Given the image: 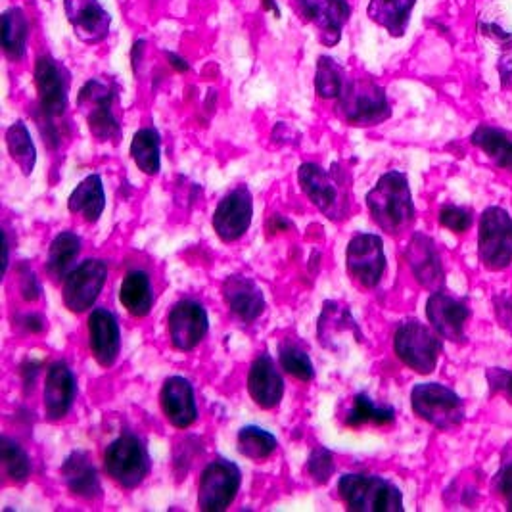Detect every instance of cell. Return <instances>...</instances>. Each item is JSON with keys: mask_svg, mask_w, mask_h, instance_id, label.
Here are the masks:
<instances>
[{"mask_svg": "<svg viewBox=\"0 0 512 512\" xmlns=\"http://www.w3.org/2000/svg\"><path fill=\"white\" fill-rule=\"evenodd\" d=\"M298 181L303 194L311 200L313 206L325 213L330 219H338L346 213V194L340 183L317 163H303L298 171Z\"/></svg>", "mask_w": 512, "mask_h": 512, "instance_id": "obj_10", "label": "cell"}, {"mask_svg": "<svg viewBox=\"0 0 512 512\" xmlns=\"http://www.w3.org/2000/svg\"><path fill=\"white\" fill-rule=\"evenodd\" d=\"M346 73L344 68L328 58V56H321L317 62V73H315V91L321 98H338L344 87H346Z\"/></svg>", "mask_w": 512, "mask_h": 512, "instance_id": "obj_36", "label": "cell"}, {"mask_svg": "<svg viewBox=\"0 0 512 512\" xmlns=\"http://www.w3.org/2000/svg\"><path fill=\"white\" fill-rule=\"evenodd\" d=\"M35 83L39 91V102L45 116H62L68 108V75L66 70L52 58L41 56L35 66Z\"/></svg>", "mask_w": 512, "mask_h": 512, "instance_id": "obj_16", "label": "cell"}, {"mask_svg": "<svg viewBox=\"0 0 512 512\" xmlns=\"http://www.w3.org/2000/svg\"><path fill=\"white\" fill-rule=\"evenodd\" d=\"M106 208V192L100 175H89L83 179L68 200V210L83 215L85 221L96 223Z\"/></svg>", "mask_w": 512, "mask_h": 512, "instance_id": "obj_27", "label": "cell"}, {"mask_svg": "<svg viewBox=\"0 0 512 512\" xmlns=\"http://www.w3.org/2000/svg\"><path fill=\"white\" fill-rule=\"evenodd\" d=\"M415 4L417 0H371L367 16L374 24L384 27L392 37H403Z\"/></svg>", "mask_w": 512, "mask_h": 512, "instance_id": "obj_26", "label": "cell"}, {"mask_svg": "<svg viewBox=\"0 0 512 512\" xmlns=\"http://www.w3.org/2000/svg\"><path fill=\"white\" fill-rule=\"evenodd\" d=\"M165 56H167V60H169V64H171L173 68H177L179 71H188V64L181 56H177V54H173V52H165Z\"/></svg>", "mask_w": 512, "mask_h": 512, "instance_id": "obj_46", "label": "cell"}, {"mask_svg": "<svg viewBox=\"0 0 512 512\" xmlns=\"http://www.w3.org/2000/svg\"><path fill=\"white\" fill-rule=\"evenodd\" d=\"M104 470L125 489L139 488L150 474V455L146 445L135 434H123L104 451Z\"/></svg>", "mask_w": 512, "mask_h": 512, "instance_id": "obj_4", "label": "cell"}, {"mask_svg": "<svg viewBox=\"0 0 512 512\" xmlns=\"http://www.w3.org/2000/svg\"><path fill=\"white\" fill-rule=\"evenodd\" d=\"M248 392L261 409H275L282 401L284 380L277 371L275 361L267 353H261L250 369Z\"/></svg>", "mask_w": 512, "mask_h": 512, "instance_id": "obj_23", "label": "cell"}, {"mask_svg": "<svg viewBox=\"0 0 512 512\" xmlns=\"http://www.w3.org/2000/svg\"><path fill=\"white\" fill-rule=\"evenodd\" d=\"M367 208L374 223L388 234L403 233L415 221V204L403 173L390 171L367 194Z\"/></svg>", "mask_w": 512, "mask_h": 512, "instance_id": "obj_1", "label": "cell"}, {"mask_svg": "<svg viewBox=\"0 0 512 512\" xmlns=\"http://www.w3.org/2000/svg\"><path fill=\"white\" fill-rule=\"evenodd\" d=\"M27 31L29 25L22 8H10L2 14V47L10 60L18 62L24 58Z\"/></svg>", "mask_w": 512, "mask_h": 512, "instance_id": "obj_32", "label": "cell"}, {"mask_svg": "<svg viewBox=\"0 0 512 512\" xmlns=\"http://www.w3.org/2000/svg\"><path fill=\"white\" fill-rule=\"evenodd\" d=\"M338 114L357 127L380 125L392 116L386 91L371 79L346 81V87L338 96Z\"/></svg>", "mask_w": 512, "mask_h": 512, "instance_id": "obj_3", "label": "cell"}, {"mask_svg": "<svg viewBox=\"0 0 512 512\" xmlns=\"http://www.w3.org/2000/svg\"><path fill=\"white\" fill-rule=\"evenodd\" d=\"M271 231H284V229H288L290 227V221H286V219H282V215H273V219H271Z\"/></svg>", "mask_w": 512, "mask_h": 512, "instance_id": "obj_47", "label": "cell"}, {"mask_svg": "<svg viewBox=\"0 0 512 512\" xmlns=\"http://www.w3.org/2000/svg\"><path fill=\"white\" fill-rule=\"evenodd\" d=\"M210 317L204 305L194 300H183L173 305L167 317V332L171 344L181 351H192L208 334Z\"/></svg>", "mask_w": 512, "mask_h": 512, "instance_id": "obj_13", "label": "cell"}, {"mask_svg": "<svg viewBox=\"0 0 512 512\" xmlns=\"http://www.w3.org/2000/svg\"><path fill=\"white\" fill-rule=\"evenodd\" d=\"M227 307L242 323H254L265 311V298L256 282L244 275H231L223 282Z\"/></svg>", "mask_w": 512, "mask_h": 512, "instance_id": "obj_24", "label": "cell"}, {"mask_svg": "<svg viewBox=\"0 0 512 512\" xmlns=\"http://www.w3.org/2000/svg\"><path fill=\"white\" fill-rule=\"evenodd\" d=\"M493 488L501 495L507 509L512 511V447H509L503 455L501 468H499V472L495 474V480H493Z\"/></svg>", "mask_w": 512, "mask_h": 512, "instance_id": "obj_40", "label": "cell"}, {"mask_svg": "<svg viewBox=\"0 0 512 512\" xmlns=\"http://www.w3.org/2000/svg\"><path fill=\"white\" fill-rule=\"evenodd\" d=\"M280 367L288 374H292L294 378L302 380V382H311L315 378V369H313V361L307 355V351L302 350L298 344L294 342H284L279 348Z\"/></svg>", "mask_w": 512, "mask_h": 512, "instance_id": "obj_37", "label": "cell"}, {"mask_svg": "<svg viewBox=\"0 0 512 512\" xmlns=\"http://www.w3.org/2000/svg\"><path fill=\"white\" fill-rule=\"evenodd\" d=\"M81 254V238L75 233H60L50 244L47 271L54 279H66L73 271V263Z\"/></svg>", "mask_w": 512, "mask_h": 512, "instance_id": "obj_29", "label": "cell"}, {"mask_svg": "<svg viewBox=\"0 0 512 512\" xmlns=\"http://www.w3.org/2000/svg\"><path fill=\"white\" fill-rule=\"evenodd\" d=\"M263 8H265V10H273V12L279 14V8H277V2H275V0H263Z\"/></svg>", "mask_w": 512, "mask_h": 512, "instance_id": "obj_48", "label": "cell"}, {"mask_svg": "<svg viewBox=\"0 0 512 512\" xmlns=\"http://www.w3.org/2000/svg\"><path fill=\"white\" fill-rule=\"evenodd\" d=\"M307 472L317 484H326L330 476L334 474V457L325 447H317L309 461H307Z\"/></svg>", "mask_w": 512, "mask_h": 512, "instance_id": "obj_39", "label": "cell"}, {"mask_svg": "<svg viewBox=\"0 0 512 512\" xmlns=\"http://www.w3.org/2000/svg\"><path fill=\"white\" fill-rule=\"evenodd\" d=\"M89 348L96 363L104 369H110L119 357L121 350V332L114 313L108 309H93L89 315Z\"/></svg>", "mask_w": 512, "mask_h": 512, "instance_id": "obj_20", "label": "cell"}, {"mask_svg": "<svg viewBox=\"0 0 512 512\" xmlns=\"http://www.w3.org/2000/svg\"><path fill=\"white\" fill-rule=\"evenodd\" d=\"M426 317L434 330L451 342H461L465 338V325L470 317V309L465 302L436 290L426 302Z\"/></svg>", "mask_w": 512, "mask_h": 512, "instance_id": "obj_17", "label": "cell"}, {"mask_svg": "<svg viewBox=\"0 0 512 512\" xmlns=\"http://www.w3.org/2000/svg\"><path fill=\"white\" fill-rule=\"evenodd\" d=\"M62 478L71 493L83 499H94L102 491L96 468L91 459L81 451H73L66 459L62 466Z\"/></svg>", "mask_w": 512, "mask_h": 512, "instance_id": "obj_25", "label": "cell"}, {"mask_svg": "<svg viewBox=\"0 0 512 512\" xmlns=\"http://www.w3.org/2000/svg\"><path fill=\"white\" fill-rule=\"evenodd\" d=\"M394 350L403 365L415 373L430 374L438 365L442 346L428 326L419 321H405L397 326Z\"/></svg>", "mask_w": 512, "mask_h": 512, "instance_id": "obj_7", "label": "cell"}, {"mask_svg": "<svg viewBox=\"0 0 512 512\" xmlns=\"http://www.w3.org/2000/svg\"><path fill=\"white\" fill-rule=\"evenodd\" d=\"M405 259L415 279L419 280L420 286L432 292L442 288L445 282L442 257L438 254L436 242L430 236L422 233L415 234L405 250Z\"/></svg>", "mask_w": 512, "mask_h": 512, "instance_id": "obj_19", "label": "cell"}, {"mask_svg": "<svg viewBox=\"0 0 512 512\" xmlns=\"http://www.w3.org/2000/svg\"><path fill=\"white\" fill-rule=\"evenodd\" d=\"M254 219L252 192L246 187L231 190L215 208L213 229L223 242H236L248 233Z\"/></svg>", "mask_w": 512, "mask_h": 512, "instance_id": "obj_14", "label": "cell"}, {"mask_svg": "<svg viewBox=\"0 0 512 512\" xmlns=\"http://www.w3.org/2000/svg\"><path fill=\"white\" fill-rule=\"evenodd\" d=\"M131 156L142 173L158 175L162 169V139L156 129H140L131 142Z\"/></svg>", "mask_w": 512, "mask_h": 512, "instance_id": "obj_30", "label": "cell"}, {"mask_svg": "<svg viewBox=\"0 0 512 512\" xmlns=\"http://www.w3.org/2000/svg\"><path fill=\"white\" fill-rule=\"evenodd\" d=\"M440 225L453 233H466L472 227V213L457 206H443L440 211Z\"/></svg>", "mask_w": 512, "mask_h": 512, "instance_id": "obj_41", "label": "cell"}, {"mask_svg": "<svg viewBox=\"0 0 512 512\" xmlns=\"http://www.w3.org/2000/svg\"><path fill=\"white\" fill-rule=\"evenodd\" d=\"M108 279V265L102 259H87L66 277L64 303L71 313L93 307Z\"/></svg>", "mask_w": 512, "mask_h": 512, "instance_id": "obj_12", "label": "cell"}, {"mask_svg": "<svg viewBox=\"0 0 512 512\" xmlns=\"http://www.w3.org/2000/svg\"><path fill=\"white\" fill-rule=\"evenodd\" d=\"M79 106L85 112L94 139L106 142L119 137L121 129L112 108L114 93L106 83L98 79L89 81L79 93Z\"/></svg>", "mask_w": 512, "mask_h": 512, "instance_id": "obj_11", "label": "cell"}, {"mask_svg": "<svg viewBox=\"0 0 512 512\" xmlns=\"http://www.w3.org/2000/svg\"><path fill=\"white\" fill-rule=\"evenodd\" d=\"M236 443H238L240 455L250 459V461H254V463L267 461L277 451V447H279L277 438L271 432H267V430H263L259 426H254V424L244 426L238 432Z\"/></svg>", "mask_w": 512, "mask_h": 512, "instance_id": "obj_33", "label": "cell"}, {"mask_svg": "<svg viewBox=\"0 0 512 512\" xmlns=\"http://www.w3.org/2000/svg\"><path fill=\"white\" fill-rule=\"evenodd\" d=\"M486 378H488L489 390H491L493 394H501V396L507 397L509 403H512L511 371L501 369V367H493V369H488Z\"/></svg>", "mask_w": 512, "mask_h": 512, "instance_id": "obj_42", "label": "cell"}, {"mask_svg": "<svg viewBox=\"0 0 512 512\" xmlns=\"http://www.w3.org/2000/svg\"><path fill=\"white\" fill-rule=\"evenodd\" d=\"M346 265L351 279L363 288H376L386 271V254L382 238L376 234L353 236L346 250Z\"/></svg>", "mask_w": 512, "mask_h": 512, "instance_id": "obj_9", "label": "cell"}, {"mask_svg": "<svg viewBox=\"0 0 512 512\" xmlns=\"http://www.w3.org/2000/svg\"><path fill=\"white\" fill-rule=\"evenodd\" d=\"M307 22L317 27L319 39L326 47H334L342 39V29L350 20L348 0H298Z\"/></svg>", "mask_w": 512, "mask_h": 512, "instance_id": "obj_15", "label": "cell"}, {"mask_svg": "<svg viewBox=\"0 0 512 512\" xmlns=\"http://www.w3.org/2000/svg\"><path fill=\"white\" fill-rule=\"evenodd\" d=\"M242 486L240 468L227 461L217 459L204 468L198 486V507L200 511H227L236 499Z\"/></svg>", "mask_w": 512, "mask_h": 512, "instance_id": "obj_8", "label": "cell"}, {"mask_svg": "<svg viewBox=\"0 0 512 512\" xmlns=\"http://www.w3.org/2000/svg\"><path fill=\"white\" fill-rule=\"evenodd\" d=\"M22 325L33 334H39V332L45 330V321L39 315H25L22 319Z\"/></svg>", "mask_w": 512, "mask_h": 512, "instance_id": "obj_45", "label": "cell"}, {"mask_svg": "<svg viewBox=\"0 0 512 512\" xmlns=\"http://www.w3.org/2000/svg\"><path fill=\"white\" fill-rule=\"evenodd\" d=\"M64 8L75 35L83 43L98 45L108 37L112 16L98 0H64Z\"/></svg>", "mask_w": 512, "mask_h": 512, "instance_id": "obj_18", "label": "cell"}, {"mask_svg": "<svg viewBox=\"0 0 512 512\" xmlns=\"http://www.w3.org/2000/svg\"><path fill=\"white\" fill-rule=\"evenodd\" d=\"M338 493L346 507L355 512H401L403 495L392 482L371 474H344Z\"/></svg>", "mask_w": 512, "mask_h": 512, "instance_id": "obj_2", "label": "cell"}, {"mask_svg": "<svg viewBox=\"0 0 512 512\" xmlns=\"http://www.w3.org/2000/svg\"><path fill=\"white\" fill-rule=\"evenodd\" d=\"M75 374L68 363L56 361L50 365L43 392V405L48 420H62L71 411L75 399Z\"/></svg>", "mask_w": 512, "mask_h": 512, "instance_id": "obj_22", "label": "cell"}, {"mask_svg": "<svg viewBox=\"0 0 512 512\" xmlns=\"http://www.w3.org/2000/svg\"><path fill=\"white\" fill-rule=\"evenodd\" d=\"M22 296L27 302H37L41 296V284L37 282L35 273L27 267L22 271Z\"/></svg>", "mask_w": 512, "mask_h": 512, "instance_id": "obj_44", "label": "cell"}, {"mask_svg": "<svg viewBox=\"0 0 512 512\" xmlns=\"http://www.w3.org/2000/svg\"><path fill=\"white\" fill-rule=\"evenodd\" d=\"M478 256L489 271H503L512 263V217L497 206L484 210L478 231Z\"/></svg>", "mask_w": 512, "mask_h": 512, "instance_id": "obj_6", "label": "cell"}, {"mask_svg": "<svg viewBox=\"0 0 512 512\" xmlns=\"http://www.w3.org/2000/svg\"><path fill=\"white\" fill-rule=\"evenodd\" d=\"M119 302L133 317H146L152 309L154 294L150 277L144 271H129L119 288Z\"/></svg>", "mask_w": 512, "mask_h": 512, "instance_id": "obj_28", "label": "cell"}, {"mask_svg": "<svg viewBox=\"0 0 512 512\" xmlns=\"http://www.w3.org/2000/svg\"><path fill=\"white\" fill-rule=\"evenodd\" d=\"M493 309L499 325L512 334V296H497L493 300Z\"/></svg>", "mask_w": 512, "mask_h": 512, "instance_id": "obj_43", "label": "cell"}, {"mask_svg": "<svg viewBox=\"0 0 512 512\" xmlns=\"http://www.w3.org/2000/svg\"><path fill=\"white\" fill-rule=\"evenodd\" d=\"M163 415L175 428L185 430L198 419L194 388L183 376H171L163 384L160 394Z\"/></svg>", "mask_w": 512, "mask_h": 512, "instance_id": "obj_21", "label": "cell"}, {"mask_svg": "<svg viewBox=\"0 0 512 512\" xmlns=\"http://www.w3.org/2000/svg\"><path fill=\"white\" fill-rule=\"evenodd\" d=\"M411 407L419 419L440 430L457 428L465 420L463 399L438 382L415 386L411 392Z\"/></svg>", "mask_w": 512, "mask_h": 512, "instance_id": "obj_5", "label": "cell"}, {"mask_svg": "<svg viewBox=\"0 0 512 512\" xmlns=\"http://www.w3.org/2000/svg\"><path fill=\"white\" fill-rule=\"evenodd\" d=\"M0 451H2V465H4L8 478L14 482L27 480V476L31 472V461L24 449L18 443L12 442L8 438H2Z\"/></svg>", "mask_w": 512, "mask_h": 512, "instance_id": "obj_38", "label": "cell"}, {"mask_svg": "<svg viewBox=\"0 0 512 512\" xmlns=\"http://www.w3.org/2000/svg\"><path fill=\"white\" fill-rule=\"evenodd\" d=\"M470 140L476 148H480L488 156L491 162L512 173V139H509L503 131L489 125H480L472 133Z\"/></svg>", "mask_w": 512, "mask_h": 512, "instance_id": "obj_31", "label": "cell"}, {"mask_svg": "<svg viewBox=\"0 0 512 512\" xmlns=\"http://www.w3.org/2000/svg\"><path fill=\"white\" fill-rule=\"evenodd\" d=\"M6 146L10 152V158L22 169V173L31 175L37 163V150L24 121H16L6 131Z\"/></svg>", "mask_w": 512, "mask_h": 512, "instance_id": "obj_35", "label": "cell"}, {"mask_svg": "<svg viewBox=\"0 0 512 512\" xmlns=\"http://www.w3.org/2000/svg\"><path fill=\"white\" fill-rule=\"evenodd\" d=\"M396 420V411L388 405L374 403L367 394H357L353 397L351 409L346 417V424L351 428H361L365 424L374 426H388Z\"/></svg>", "mask_w": 512, "mask_h": 512, "instance_id": "obj_34", "label": "cell"}]
</instances>
